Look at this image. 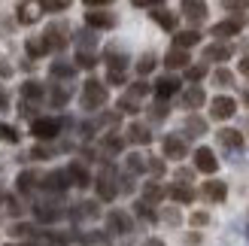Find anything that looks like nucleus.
<instances>
[{
    "label": "nucleus",
    "instance_id": "7ed1b4c3",
    "mask_svg": "<svg viewBox=\"0 0 249 246\" xmlns=\"http://www.w3.org/2000/svg\"><path fill=\"white\" fill-rule=\"evenodd\" d=\"M70 31H67V24L64 21H55V24H49L46 28V34H43V43H46V49L49 52H64L67 49V43H70V36H67Z\"/></svg>",
    "mask_w": 249,
    "mask_h": 246
},
{
    "label": "nucleus",
    "instance_id": "f704fd0d",
    "mask_svg": "<svg viewBox=\"0 0 249 246\" xmlns=\"http://www.w3.org/2000/svg\"><path fill=\"white\" fill-rule=\"evenodd\" d=\"M213 85H219V88H228V85H234V73L225 70V67L213 70Z\"/></svg>",
    "mask_w": 249,
    "mask_h": 246
},
{
    "label": "nucleus",
    "instance_id": "5701e85b",
    "mask_svg": "<svg viewBox=\"0 0 249 246\" xmlns=\"http://www.w3.org/2000/svg\"><path fill=\"white\" fill-rule=\"evenodd\" d=\"M231 55H234V49L231 46H225V43H213V46H207L204 49V61H231Z\"/></svg>",
    "mask_w": 249,
    "mask_h": 246
},
{
    "label": "nucleus",
    "instance_id": "79ce46f5",
    "mask_svg": "<svg viewBox=\"0 0 249 246\" xmlns=\"http://www.w3.org/2000/svg\"><path fill=\"white\" fill-rule=\"evenodd\" d=\"M70 6V0H40V9L43 12H61V9H67Z\"/></svg>",
    "mask_w": 249,
    "mask_h": 246
},
{
    "label": "nucleus",
    "instance_id": "a19ab883",
    "mask_svg": "<svg viewBox=\"0 0 249 246\" xmlns=\"http://www.w3.org/2000/svg\"><path fill=\"white\" fill-rule=\"evenodd\" d=\"M94 64H97V55H94V52H76V67L91 70Z\"/></svg>",
    "mask_w": 249,
    "mask_h": 246
},
{
    "label": "nucleus",
    "instance_id": "13d9d810",
    "mask_svg": "<svg viewBox=\"0 0 249 246\" xmlns=\"http://www.w3.org/2000/svg\"><path fill=\"white\" fill-rule=\"evenodd\" d=\"M240 73H243V76H249V55L240 58Z\"/></svg>",
    "mask_w": 249,
    "mask_h": 246
},
{
    "label": "nucleus",
    "instance_id": "ddd939ff",
    "mask_svg": "<svg viewBox=\"0 0 249 246\" xmlns=\"http://www.w3.org/2000/svg\"><path fill=\"white\" fill-rule=\"evenodd\" d=\"M243 31V18L240 16H234V18H225V21H219L210 28V34L216 36V40H228V36H240Z\"/></svg>",
    "mask_w": 249,
    "mask_h": 246
},
{
    "label": "nucleus",
    "instance_id": "f03ea898",
    "mask_svg": "<svg viewBox=\"0 0 249 246\" xmlns=\"http://www.w3.org/2000/svg\"><path fill=\"white\" fill-rule=\"evenodd\" d=\"M107 97H109L107 85H104V82H97V79H89V82L82 85L79 104H82V109H89V113H94V109H101V106L107 104Z\"/></svg>",
    "mask_w": 249,
    "mask_h": 246
},
{
    "label": "nucleus",
    "instance_id": "6ab92c4d",
    "mask_svg": "<svg viewBox=\"0 0 249 246\" xmlns=\"http://www.w3.org/2000/svg\"><path fill=\"white\" fill-rule=\"evenodd\" d=\"M197 43H201V34H197L195 28L173 34V49H182V52H189V49H192V46H197Z\"/></svg>",
    "mask_w": 249,
    "mask_h": 246
},
{
    "label": "nucleus",
    "instance_id": "2eb2a0df",
    "mask_svg": "<svg viewBox=\"0 0 249 246\" xmlns=\"http://www.w3.org/2000/svg\"><path fill=\"white\" fill-rule=\"evenodd\" d=\"M64 170H67V179H70V186H76V189L91 186V174H89V167H85L82 161H70Z\"/></svg>",
    "mask_w": 249,
    "mask_h": 246
},
{
    "label": "nucleus",
    "instance_id": "f8f14e48",
    "mask_svg": "<svg viewBox=\"0 0 249 246\" xmlns=\"http://www.w3.org/2000/svg\"><path fill=\"white\" fill-rule=\"evenodd\" d=\"M195 170H201V174H216V170H219L216 152L207 149V146H197V149H195Z\"/></svg>",
    "mask_w": 249,
    "mask_h": 246
},
{
    "label": "nucleus",
    "instance_id": "49530a36",
    "mask_svg": "<svg viewBox=\"0 0 249 246\" xmlns=\"http://www.w3.org/2000/svg\"><path fill=\"white\" fill-rule=\"evenodd\" d=\"M119 109H122V113H140V101H134V97H128V94H124L122 97V101H119Z\"/></svg>",
    "mask_w": 249,
    "mask_h": 246
},
{
    "label": "nucleus",
    "instance_id": "680f3d73",
    "mask_svg": "<svg viewBox=\"0 0 249 246\" xmlns=\"http://www.w3.org/2000/svg\"><path fill=\"white\" fill-rule=\"evenodd\" d=\"M243 104H246V106H249V88H246V91H243Z\"/></svg>",
    "mask_w": 249,
    "mask_h": 246
},
{
    "label": "nucleus",
    "instance_id": "2f4dec72",
    "mask_svg": "<svg viewBox=\"0 0 249 246\" xmlns=\"http://www.w3.org/2000/svg\"><path fill=\"white\" fill-rule=\"evenodd\" d=\"M18 194H34V189H36V174L34 170H24V174H18Z\"/></svg>",
    "mask_w": 249,
    "mask_h": 246
},
{
    "label": "nucleus",
    "instance_id": "393cba45",
    "mask_svg": "<svg viewBox=\"0 0 249 246\" xmlns=\"http://www.w3.org/2000/svg\"><path fill=\"white\" fill-rule=\"evenodd\" d=\"M128 55H124V52H116V49H109V52H107V73H124V70H128Z\"/></svg>",
    "mask_w": 249,
    "mask_h": 246
},
{
    "label": "nucleus",
    "instance_id": "20e7f679",
    "mask_svg": "<svg viewBox=\"0 0 249 246\" xmlns=\"http://www.w3.org/2000/svg\"><path fill=\"white\" fill-rule=\"evenodd\" d=\"M40 189L49 194V198H61L67 189H70V179H67V170H49V174L40 179Z\"/></svg>",
    "mask_w": 249,
    "mask_h": 246
},
{
    "label": "nucleus",
    "instance_id": "39448f33",
    "mask_svg": "<svg viewBox=\"0 0 249 246\" xmlns=\"http://www.w3.org/2000/svg\"><path fill=\"white\" fill-rule=\"evenodd\" d=\"M61 128H64V122L61 119H52V116H43V119H34L31 122V134L36 140H55Z\"/></svg>",
    "mask_w": 249,
    "mask_h": 246
},
{
    "label": "nucleus",
    "instance_id": "c9c22d12",
    "mask_svg": "<svg viewBox=\"0 0 249 246\" xmlns=\"http://www.w3.org/2000/svg\"><path fill=\"white\" fill-rule=\"evenodd\" d=\"M149 91H152V85H149V82H143V79H140V82H134L131 88H128V97H134V101H143V97H146Z\"/></svg>",
    "mask_w": 249,
    "mask_h": 246
},
{
    "label": "nucleus",
    "instance_id": "ea45409f",
    "mask_svg": "<svg viewBox=\"0 0 249 246\" xmlns=\"http://www.w3.org/2000/svg\"><path fill=\"white\" fill-rule=\"evenodd\" d=\"M222 9L234 12V16H240V12L249 9V0H222Z\"/></svg>",
    "mask_w": 249,
    "mask_h": 246
},
{
    "label": "nucleus",
    "instance_id": "f3484780",
    "mask_svg": "<svg viewBox=\"0 0 249 246\" xmlns=\"http://www.w3.org/2000/svg\"><path fill=\"white\" fill-rule=\"evenodd\" d=\"M149 16H152V21L158 24V28H164V31H177V24H179V16L177 12H170V9H152L149 12Z\"/></svg>",
    "mask_w": 249,
    "mask_h": 246
},
{
    "label": "nucleus",
    "instance_id": "4468645a",
    "mask_svg": "<svg viewBox=\"0 0 249 246\" xmlns=\"http://www.w3.org/2000/svg\"><path fill=\"white\" fill-rule=\"evenodd\" d=\"M179 12H182V18H189V24L195 28V24H201L207 18V3L204 0H182Z\"/></svg>",
    "mask_w": 249,
    "mask_h": 246
},
{
    "label": "nucleus",
    "instance_id": "dca6fc26",
    "mask_svg": "<svg viewBox=\"0 0 249 246\" xmlns=\"http://www.w3.org/2000/svg\"><path fill=\"white\" fill-rule=\"evenodd\" d=\"M216 137H219V143L225 146L228 152H240V149H243V137H240V131H234V128L216 131Z\"/></svg>",
    "mask_w": 249,
    "mask_h": 246
},
{
    "label": "nucleus",
    "instance_id": "0eeeda50",
    "mask_svg": "<svg viewBox=\"0 0 249 246\" xmlns=\"http://www.w3.org/2000/svg\"><path fill=\"white\" fill-rule=\"evenodd\" d=\"M161 149H164V158H170V161H182L189 155V143H185L182 134H167L161 140Z\"/></svg>",
    "mask_w": 249,
    "mask_h": 246
},
{
    "label": "nucleus",
    "instance_id": "f257e3e1",
    "mask_svg": "<svg viewBox=\"0 0 249 246\" xmlns=\"http://www.w3.org/2000/svg\"><path fill=\"white\" fill-rule=\"evenodd\" d=\"M91 182H94L97 198H101V201H116L119 198V170L113 164H104L101 174H97Z\"/></svg>",
    "mask_w": 249,
    "mask_h": 246
},
{
    "label": "nucleus",
    "instance_id": "bf43d9fd",
    "mask_svg": "<svg viewBox=\"0 0 249 246\" xmlns=\"http://www.w3.org/2000/svg\"><path fill=\"white\" fill-rule=\"evenodd\" d=\"M0 109H9V97H6L3 88H0Z\"/></svg>",
    "mask_w": 249,
    "mask_h": 246
},
{
    "label": "nucleus",
    "instance_id": "cd10ccee",
    "mask_svg": "<svg viewBox=\"0 0 249 246\" xmlns=\"http://www.w3.org/2000/svg\"><path fill=\"white\" fill-rule=\"evenodd\" d=\"M76 46H79V52H94V49H97V31L82 28L76 34Z\"/></svg>",
    "mask_w": 249,
    "mask_h": 246
},
{
    "label": "nucleus",
    "instance_id": "473e14b6",
    "mask_svg": "<svg viewBox=\"0 0 249 246\" xmlns=\"http://www.w3.org/2000/svg\"><path fill=\"white\" fill-rule=\"evenodd\" d=\"M21 94H24V101H43V85L40 82H34V79H28V82H24L21 85Z\"/></svg>",
    "mask_w": 249,
    "mask_h": 246
},
{
    "label": "nucleus",
    "instance_id": "4be33fe9",
    "mask_svg": "<svg viewBox=\"0 0 249 246\" xmlns=\"http://www.w3.org/2000/svg\"><path fill=\"white\" fill-rule=\"evenodd\" d=\"M128 143L146 146V143H152V134H149V128L140 125V122H131V125H128Z\"/></svg>",
    "mask_w": 249,
    "mask_h": 246
},
{
    "label": "nucleus",
    "instance_id": "de8ad7c7",
    "mask_svg": "<svg viewBox=\"0 0 249 246\" xmlns=\"http://www.w3.org/2000/svg\"><path fill=\"white\" fill-rule=\"evenodd\" d=\"M0 140L3 143H18V131L9 128V125H0Z\"/></svg>",
    "mask_w": 249,
    "mask_h": 246
},
{
    "label": "nucleus",
    "instance_id": "6e6552de",
    "mask_svg": "<svg viewBox=\"0 0 249 246\" xmlns=\"http://www.w3.org/2000/svg\"><path fill=\"white\" fill-rule=\"evenodd\" d=\"M107 231H109V234L124 237V234H131V231H134V219L124 210H109L107 213Z\"/></svg>",
    "mask_w": 249,
    "mask_h": 246
},
{
    "label": "nucleus",
    "instance_id": "72a5a7b5",
    "mask_svg": "<svg viewBox=\"0 0 249 246\" xmlns=\"http://www.w3.org/2000/svg\"><path fill=\"white\" fill-rule=\"evenodd\" d=\"M128 174L131 176H140V174H146V158L143 155H128Z\"/></svg>",
    "mask_w": 249,
    "mask_h": 246
},
{
    "label": "nucleus",
    "instance_id": "a211bd4d",
    "mask_svg": "<svg viewBox=\"0 0 249 246\" xmlns=\"http://www.w3.org/2000/svg\"><path fill=\"white\" fill-rule=\"evenodd\" d=\"M167 198L177 201V204H192L195 201V189L185 186V182H173V186H167Z\"/></svg>",
    "mask_w": 249,
    "mask_h": 246
},
{
    "label": "nucleus",
    "instance_id": "4c0bfd02",
    "mask_svg": "<svg viewBox=\"0 0 249 246\" xmlns=\"http://www.w3.org/2000/svg\"><path fill=\"white\" fill-rule=\"evenodd\" d=\"M134 213L140 216V219H146V222H155V219H158L155 210H152V207H149L146 201H137V204H134Z\"/></svg>",
    "mask_w": 249,
    "mask_h": 246
},
{
    "label": "nucleus",
    "instance_id": "09e8293b",
    "mask_svg": "<svg viewBox=\"0 0 249 246\" xmlns=\"http://www.w3.org/2000/svg\"><path fill=\"white\" fill-rule=\"evenodd\" d=\"M131 3L137 9H161V6H164V0H131Z\"/></svg>",
    "mask_w": 249,
    "mask_h": 246
},
{
    "label": "nucleus",
    "instance_id": "412c9836",
    "mask_svg": "<svg viewBox=\"0 0 249 246\" xmlns=\"http://www.w3.org/2000/svg\"><path fill=\"white\" fill-rule=\"evenodd\" d=\"M49 76L70 82L73 76H76V64H70V61H52V67H49Z\"/></svg>",
    "mask_w": 249,
    "mask_h": 246
},
{
    "label": "nucleus",
    "instance_id": "5fc2aeb1",
    "mask_svg": "<svg viewBox=\"0 0 249 246\" xmlns=\"http://www.w3.org/2000/svg\"><path fill=\"white\" fill-rule=\"evenodd\" d=\"M177 179H179V182H185V186H189V179H192V170H182V167H179V170H177Z\"/></svg>",
    "mask_w": 249,
    "mask_h": 246
},
{
    "label": "nucleus",
    "instance_id": "37998d69",
    "mask_svg": "<svg viewBox=\"0 0 249 246\" xmlns=\"http://www.w3.org/2000/svg\"><path fill=\"white\" fill-rule=\"evenodd\" d=\"M204 73H207V64H189V67H185V79H189V82H201L204 79Z\"/></svg>",
    "mask_w": 249,
    "mask_h": 246
},
{
    "label": "nucleus",
    "instance_id": "052dcab7",
    "mask_svg": "<svg viewBox=\"0 0 249 246\" xmlns=\"http://www.w3.org/2000/svg\"><path fill=\"white\" fill-rule=\"evenodd\" d=\"M146 246H164L161 240H146Z\"/></svg>",
    "mask_w": 249,
    "mask_h": 246
},
{
    "label": "nucleus",
    "instance_id": "6e6d98bb",
    "mask_svg": "<svg viewBox=\"0 0 249 246\" xmlns=\"http://www.w3.org/2000/svg\"><path fill=\"white\" fill-rule=\"evenodd\" d=\"M82 3H89V6H94V9H101V6H107V3H113V0H82Z\"/></svg>",
    "mask_w": 249,
    "mask_h": 246
},
{
    "label": "nucleus",
    "instance_id": "3c124183",
    "mask_svg": "<svg viewBox=\"0 0 249 246\" xmlns=\"http://www.w3.org/2000/svg\"><path fill=\"white\" fill-rule=\"evenodd\" d=\"M36 16H40V12H36V6H24V9H21V16H18V18H21L24 24H31V21H34Z\"/></svg>",
    "mask_w": 249,
    "mask_h": 246
},
{
    "label": "nucleus",
    "instance_id": "c85d7f7f",
    "mask_svg": "<svg viewBox=\"0 0 249 246\" xmlns=\"http://www.w3.org/2000/svg\"><path fill=\"white\" fill-rule=\"evenodd\" d=\"M182 134H185V137H204V134H207V122L201 116H189V119H185Z\"/></svg>",
    "mask_w": 249,
    "mask_h": 246
},
{
    "label": "nucleus",
    "instance_id": "8fccbe9b",
    "mask_svg": "<svg viewBox=\"0 0 249 246\" xmlns=\"http://www.w3.org/2000/svg\"><path fill=\"white\" fill-rule=\"evenodd\" d=\"M146 170H152L155 176H161V174H164V161H161V158H149V161H146Z\"/></svg>",
    "mask_w": 249,
    "mask_h": 246
},
{
    "label": "nucleus",
    "instance_id": "c756f323",
    "mask_svg": "<svg viewBox=\"0 0 249 246\" xmlns=\"http://www.w3.org/2000/svg\"><path fill=\"white\" fill-rule=\"evenodd\" d=\"M70 94H73V88H70V82H64V85H52V97H49V101H52V106H64L67 101H70Z\"/></svg>",
    "mask_w": 249,
    "mask_h": 246
},
{
    "label": "nucleus",
    "instance_id": "c03bdc74",
    "mask_svg": "<svg viewBox=\"0 0 249 246\" xmlns=\"http://www.w3.org/2000/svg\"><path fill=\"white\" fill-rule=\"evenodd\" d=\"M167 113H170V106H167L164 101H155L152 106H149V116H152L155 122H161V119H167Z\"/></svg>",
    "mask_w": 249,
    "mask_h": 246
},
{
    "label": "nucleus",
    "instance_id": "603ef678",
    "mask_svg": "<svg viewBox=\"0 0 249 246\" xmlns=\"http://www.w3.org/2000/svg\"><path fill=\"white\" fill-rule=\"evenodd\" d=\"M207 222H210V216H207V213H195V216H192V225H197V228L207 225Z\"/></svg>",
    "mask_w": 249,
    "mask_h": 246
},
{
    "label": "nucleus",
    "instance_id": "864d4df0",
    "mask_svg": "<svg viewBox=\"0 0 249 246\" xmlns=\"http://www.w3.org/2000/svg\"><path fill=\"white\" fill-rule=\"evenodd\" d=\"M109 85H124V73H107Z\"/></svg>",
    "mask_w": 249,
    "mask_h": 246
},
{
    "label": "nucleus",
    "instance_id": "aec40b11",
    "mask_svg": "<svg viewBox=\"0 0 249 246\" xmlns=\"http://www.w3.org/2000/svg\"><path fill=\"white\" fill-rule=\"evenodd\" d=\"M204 101H207V94H204L201 85H189V88L182 91V106H185V109H197V106H204Z\"/></svg>",
    "mask_w": 249,
    "mask_h": 246
},
{
    "label": "nucleus",
    "instance_id": "58836bf2",
    "mask_svg": "<svg viewBox=\"0 0 249 246\" xmlns=\"http://www.w3.org/2000/svg\"><path fill=\"white\" fill-rule=\"evenodd\" d=\"M104 149L116 155V152H122V149H124V140L119 137V134H109V137H104Z\"/></svg>",
    "mask_w": 249,
    "mask_h": 246
},
{
    "label": "nucleus",
    "instance_id": "b1692460",
    "mask_svg": "<svg viewBox=\"0 0 249 246\" xmlns=\"http://www.w3.org/2000/svg\"><path fill=\"white\" fill-rule=\"evenodd\" d=\"M225 194H228V186L222 179H210V182H204V198L207 201H225Z\"/></svg>",
    "mask_w": 249,
    "mask_h": 246
},
{
    "label": "nucleus",
    "instance_id": "a18cd8bd",
    "mask_svg": "<svg viewBox=\"0 0 249 246\" xmlns=\"http://www.w3.org/2000/svg\"><path fill=\"white\" fill-rule=\"evenodd\" d=\"M152 70H155V55H143L137 61V73H140V76H146V73H152Z\"/></svg>",
    "mask_w": 249,
    "mask_h": 246
},
{
    "label": "nucleus",
    "instance_id": "7c9ffc66",
    "mask_svg": "<svg viewBox=\"0 0 249 246\" xmlns=\"http://www.w3.org/2000/svg\"><path fill=\"white\" fill-rule=\"evenodd\" d=\"M70 216L73 219H97V204L94 201H82V204H76L70 210Z\"/></svg>",
    "mask_w": 249,
    "mask_h": 246
},
{
    "label": "nucleus",
    "instance_id": "1a4fd4ad",
    "mask_svg": "<svg viewBox=\"0 0 249 246\" xmlns=\"http://www.w3.org/2000/svg\"><path fill=\"white\" fill-rule=\"evenodd\" d=\"M234 113H237V101H234V97L219 94V97H213V101H210V116H213L216 122H225V119H231Z\"/></svg>",
    "mask_w": 249,
    "mask_h": 246
},
{
    "label": "nucleus",
    "instance_id": "9d476101",
    "mask_svg": "<svg viewBox=\"0 0 249 246\" xmlns=\"http://www.w3.org/2000/svg\"><path fill=\"white\" fill-rule=\"evenodd\" d=\"M179 88H182V82H179L177 76H158V79L152 82V91H155V101H164V104H167V101H170V97H173V94H177Z\"/></svg>",
    "mask_w": 249,
    "mask_h": 246
},
{
    "label": "nucleus",
    "instance_id": "a878e982",
    "mask_svg": "<svg viewBox=\"0 0 249 246\" xmlns=\"http://www.w3.org/2000/svg\"><path fill=\"white\" fill-rule=\"evenodd\" d=\"M189 52H182V49H170V52L164 55V64L170 67V70H185L189 67Z\"/></svg>",
    "mask_w": 249,
    "mask_h": 246
},
{
    "label": "nucleus",
    "instance_id": "bb28decb",
    "mask_svg": "<svg viewBox=\"0 0 249 246\" xmlns=\"http://www.w3.org/2000/svg\"><path fill=\"white\" fill-rule=\"evenodd\" d=\"M164 198H167V189H161L158 182H146V186H143V198L140 201H146L149 207H155L158 201H164Z\"/></svg>",
    "mask_w": 249,
    "mask_h": 246
},
{
    "label": "nucleus",
    "instance_id": "9b49d317",
    "mask_svg": "<svg viewBox=\"0 0 249 246\" xmlns=\"http://www.w3.org/2000/svg\"><path fill=\"white\" fill-rule=\"evenodd\" d=\"M85 24H89L91 31H113L116 28V16L107 9H91L85 12Z\"/></svg>",
    "mask_w": 249,
    "mask_h": 246
},
{
    "label": "nucleus",
    "instance_id": "4d7b16f0",
    "mask_svg": "<svg viewBox=\"0 0 249 246\" xmlns=\"http://www.w3.org/2000/svg\"><path fill=\"white\" fill-rule=\"evenodd\" d=\"M164 219H167L170 225H177V222H179V216H177V210H167V213H164Z\"/></svg>",
    "mask_w": 249,
    "mask_h": 246
},
{
    "label": "nucleus",
    "instance_id": "423d86ee",
    "mask_svg": "<svg viewBox=\"0 0 249 246\" xmlns=\"http://www.w3.org/2000/svg\"><path fill=\"white\" fill-rule=\"evenodd\" d=\"M61 216H64V207H61L58 201H36L34 204V219H36V222H43V225L58 222Z\"/></svg>",
    "mask_w": 249,
    "mask_h": 246
},
{
    "label": "nucleus",
    "instance_id": "e433bc0d",
    "mask_svg": "<svg viewBox=\"0 0 249 246\" xmlns=\"http://www.w3.org/2000/svg\"><path fill=\"white\" fill-rule=\"evenodd\" d=\"M49 49H46V43H43V36H31L28 40V55L31 58H40V55H46Z\"/></svg>",
    "mask_w": 249,
    "mask_h": 246
}]
</instances>
